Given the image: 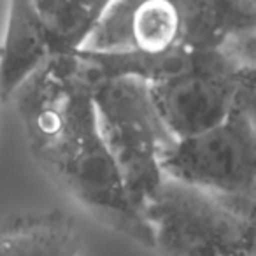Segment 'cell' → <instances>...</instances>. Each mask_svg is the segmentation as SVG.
Instances as JSON below:
<instances>
[{"instance_id": "6da1fadb", "label": "cell", "mask_w": 256, "mask_h": 256, "mask_svg": "<svg viewBox=\"0 0 256 256\" xmlns=\"http://www.w3.org/2000/svg\"><path fill=\"white\" fill-rule=\"evenodd\" d=\"M51 56L64 76L44 64L11 98L18 104L34 154L104 224L153 248L150 224L128 196L100 132L92 90L76 78L64 53Z\"/></svg>"}, {"instance_id": "7a4b0ae2", "label": "cell", "mask_w": 256, "mask_h": 256, "mask_svg": "<svg viewBox=\"0 0 256 256\" xmlns=\"http://www.w3.org/2000/svg\"><path fill=\"white\" fill-rule=\"evenodd\" d=\"M92 98L128 196L142 210L164 182L160 158L176 139L158 116L150 84L140 79H100L92 86Z\"/></svg>"}, {"instance_id": "3957f363", "label": "cell", "mask_w": 256, "mask_h": 256, "mask_svg": "<svg viewBox=\"0 0 256 256\" xmlns=\"http://www.w3.org/2000/svg\"><path fill=\"white\" fill-rule=\"evenodd\" d=\"M142 214L160 256H254V223L218 196L164 179Z\"/></svg>"}, {"instance_id": "277c9868", "label": "cell", "mask_w": 256, "mask_h": 256, "mask_svg": "<svg viewBox=\"0 0 256 256\" xmlns=\"http://www.w3.org/2000/svg\"><path fill=\"white\" fill-rule=\"evenodd\" d=\"M167 179L218 196L244 216H252L256 188L254 110L237 109L220 124L176 139L160 158Z\"/></svg>"}, {"instance_id": "5b68a950", "label": "cell", "mask_w": 256, "mask_h": 256, "mask_svg": "<svg viewBox=\"0 0 256 256\" xmlns=\"http://www.w3.org/2000/svg\"><path fill=\"white\" fill-rule=\"evenodd\" d=\"M160 120L174 139L196 136L237 109H252L254 62L230 44L212 51L202 67L150 84Z\"/></svg>"}, {"instance_id": "8992f818", "label": "cell", "mask_w": 256, "mask_h": 256, "mask_svg": "<svg viewBox=\"0 0 256 256\" xmlns=\"http://www.w3.org/2000/svg\"><path fill=\"white\" fill-rule=\"evenodd\" d=\"M50 56V40L36 0H9L4 40L0 44V102H9Z\"/></svg>"}, {"instance_id": "52a82bcc", "label": "cell", "mask_w": 256, "mask_h": 256, "mask_svg": "<svg viewBox=\"0 0 256 256\" xmlns=\"http://www.w3.org/2000/svg\"><path fill=\"white\" fill-rule=\"evenodd\" d=\"M79 234L64 210L16 216L0 228V256H76Z\"/></svg>"}, {"instance_id": "ba28073f", "label": "cell", "mask_w": 256, "mask_h": 256, "mask_svg": "<svg viewBox=\"0 0 256 256\" xmlns=\"http://www.w3.org/2000/svg\"><path fill=\"white\" fill-rule=\"evenodd\" d=\"M114 0H36L51 54L84 46Z\"/></svg>"}]
</instances>
